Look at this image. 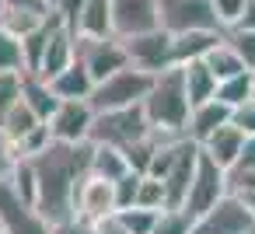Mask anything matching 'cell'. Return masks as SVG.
Listing matches in <instances>:
<instances>
[{
    "instance_id": "cell-25",
    "label": "cell",
    "mask_w": 255,
    "mask_h": 234,
    "mask_svg": "<svg viewBox=\"0 0 255 234\" xmlns=\"http://www.w3.org/2000/svg\"><path fill=\"white\" fill-rule=\"evenodd\" d=\"M178 67H182V74H185V91H189V102H192V105L213 98L217 77H213V70H210L203 60H189V63H178Z\"/></svg>"
},
{
    "instance_id": "cell-4",
    "label": "cell",
    "mask_w": 255,
    "mask_h": 234,
    "mask_svg": "<svg viewBox=\"0 0 255 234\" xmlns=\"http://www.w3.org/2000/svg\"><path fill=\"white\" fill-rule=\"evenodd\" d=\"M150 133V119L143 112V105H129V109H109V112H95L91 122V143H112V147H129L140 136Z\"/></svg>"
},
{
    "instance_id": "cell-7",
    "label": "cell",
    "mask_w": 255,
    "mask_h": 234,
    "mask_svg": "<svg viewBox=\"0 0 255 234\" xmlns=\"http://www.w3.org/2000/svg\"><path fill=\"white\" fill-rule=\"evenodd\" d=\"M252 231H255V217L245 206V199L234 196V192H227L224 199H217L192 224V234H252Z\"/></svg>"
},
{
    "instance_id": "cell-2",
    "label": "cell",
    "mask_w": 255,
    "mask_h": 234,
    "mask_svg": "<svg viewBox=\"0 0 255 234\" xmlns=\"http://www.w3.org/2000/svg\"><path fill=\"white\" fill-rule=\"evenodd\" d=\"M143 112H147L150 126L168 129V133H185L192 102H189L185 74H182L178 63H171V67L161 70V74H154V84H150V91H147V98H143Z\"/></svg>"
},
{
    "instance_id": "cell-18",
    "label": "cell",
    "mask_w": 255,
    "mask_h": 234,
    "mask_svg": "<svg viewBox=\"0 0 255 234\" xmlns=\"http://www.w3.org/2000/svg\"><path fill=\"white\" fill-rule=\"evenodd\" d=\"M21 98L32 105V112H35L42 122H49V116H53L56 105H60V98H56V91L49 88V81H46L42 74H32V70H21Z\"/></svg>"
},
{
    "instance_id": "cell-10",
    "label": "cell",
    "mask_w": 255,
    "mask_h": 234,
    "mask_svg": "<svg viewBox=\"0 0 255 234\" xmlns=\"http://www.w3.org/2000/svg\"><path fill=\"white\" fill-rule=\"evenodd\" d=\"M91 122H95V109L88 105V98H63L56 105V112L49 116V136L63 140V143H84L91 136Z\"/></svg>"
},
{
    "instance_id": "cell-39",
    "label": "cell",
    "mask_w": 255,
    "mask_h": 234,
    "mask_svg": "<svg viewBox=\"0 0 255 234\" xmlns=\"http://www.w3.org/2000/svg\"><path fill=\"white\" fill-rule=\"evenodd\" d=\"M213 4V11H217V18H220V25H224V32L238 21V14L245 11V0H210Z\"/></svg>"
},
{
    "instance_id": "cell-33",
    "label": "cell",
    "mask_w": 255,
    "mask_h": 234,
    "mask_svg": "<svg viewBox=\"0 0 255 234\" xmlns=\"http://www.w3.org/2000/svg\"><path fill=\"white\" fill-rule=\"evenodd\" d=\"M49 140H53V136H49V126H46V122H39L28 136H21V140L11 147V157H32V154L46 150V147H49Z\"/></svg>"
},
{
    "instance_id": "cell-43",
    "label": "cell",
    "mask_w": 255,
    "mask_h": 234,
    "mask_svg": "<svg viewBox=\"0 0 255 234\" xmlns=\"http://www.w3.org/2000/svg\"><path fill=\"white\" fill-rule=\"evenodd\" d=\"M95 231H98V234H129V231H126V224L119 220V213H109V217L95 220Z\"/></svg>"
},
{
    "instance_id": "cell-44",
    "label": "cell",
    "mask_w": 255,
    "mask_h": 234,
    "mask_svg": "<svg viewBox=\"0 0 255 234\" xmlns=\"http://www.w3.org/2000/svg\"><path fill=\"white\" fill-rule=\"evenodd\" d=\"M231 168H255V133H252V136H245L241 154H238V161H234Z\"/></svg>"
},
{
    "instance_id": "cell-40",
    "label": "cell",
    "mask_w": 255,
    "mask_h": 234,
    "mask_svg": "<svg viewBox=\"0 0 255 234\" xmlns=\"http://www.w3.org/2000/svg\"><path fill=\"white\" fill-rule=\"evenodd\" d=\"M49 234H98L95 231V224L91 220H84V217H67V220H60V224H53L49 227Z\"/></svg>"
},
{
    "instance_id": "cell-16",
    "label": "cell",
    "mask_w": 255,
    "mask_h": 234,
    "mask_svg": "<svg viewBox=\"0 0 255 234\" xmlns=\"http://www.w3.org/2000/svg\"><path fill=\"white\" fill-rule=\"evenodd\" d=\"M224 122H231V105H224L220 98H206L199 105H192L189 122H185V136H192L196 143H203L213 129H220Z\"/></svg>"
},
{
    "instance_id": "cell-35",
    "label": "cell",
    "mask_w": 255,
    "mask_h": 234,
    "mask_svg": "<svg viewBox=\"0 0 255 234\" xmlns=\"http://www.w3.org/2000/svg\"><path fill=\"white\" fill-rule=\"evenodd\" d=\"M21 98V70H7L0 74V119H4V112Z\"/></svg>"
},
{
    "instance_id": "cell-49",
    "label": "cell",
    "mask_w": 255,
    "mask_h": 234,
    "mask_svg": "<svg viewBox=\"0 0 255 234\" xmlns=\"http://www.w3.org/2000/svg\"><path fill=\"white\" fill-rule=\"evenodd\" d=\"M252 234H255V231H252Z\"/></svg>"
},
{
    "instance_id": "cell-28",
    "label": "cell",
    "mask_w": 255,
    "mask_h": 234,
    "mask_svg": "<svg viewBox=\"0 0 255 234\" xmlns=\"http://www.w3.org/2000/svg\"><path fill=\"white\" fill-rule=\"evenodd\" d=\"M192 217L182 210V206H164L154 220V231L150 234H192Z\"/></svg>"
},
{
    "instance_id": "cell-26",
    "label": "cell",
    "mask_w": 255,
    "mask_h": 234,
    "mask_svg": "<svg viewBox=\"0 0 255 234\" xmlns=\"http://www.w3.org/2000/svg\"><path fill=\"white\" fill-rule=\"evenodd\" d=\"M252 95H255V70H245V74H234L227 81H217V91H213V98H220L231 109L248 102Z\"/></svg>"
},
{
    "instance_id": "cell-3",
    "label": "cell",
    "mask_w": 255,
    "mask_h": 234,
    "mask_svg": "<svg viewBox=\"0 0 255 234\" xmlns=\"http://www.w3.org/2000/svg\"><path fill=\"white\" fill-rule=\"evenodd\" d=\"M154 84V74L140 70V67H123L116 74H109L105 81H98L88 95V105L95 112H109V109H129V105H143L147 91Z\"/></svg>"
},
{
    "instance_id": "cell-8",
    "label": "cell",
    "mask_w": 255,
    "mask_h": 234,
    "mask_svg": "<svg viewBox=\"0 0 255 234\" xmlns=\"http://www.w3.org/2000/svg\"><path fill=\"white\" fill-rule=\"evenodd\" d=\"M224 196H227V171H224L213 157H206L203 147H199L196 175H192V182H189V196H185L182 210L196 220L199 213H206V210H210L217 199H224Z\"/></svg>"
},
{
    "instance_id": "cell-13",
    "label": "cell",
    "mask_w": 255,
    "mask_h": 234,
    "mask_svg": "<svg viewBox=\"0 0 255 234\" xmlns=\"http://www.w3.org/2000/svg\"><path fill=\"white\" fill-rule=\"evenodd\" d=\"M74 60H77V32H74L67 21H60V18L53 14V21H49V39H46L39 70H32V74H42V77L49 81V77H56L60 70H67Z\"/></svg>"
},
{
    "instance_id": "cell-14",
    "label": "cell",
    "mask_w": 255,
    "mask_h": 234,
    "mask_svg": "<svg viewBox=\"0 0 255 234\" xmlns=\"http://www.w3.org/2000/svg\"><path fill=\"white\" fill-rule=\"evenodd\" d=\"M116 210H119V199H116V182H109V178H102V175L88 171V175H84V182L77 185V203H74V213L95 224V220H102V217H109V213H116Z\"/></svg>"
},
{
    "instance_id": "cell-19",
    "label": "cell",
    "mask_w": 255,
    "mask_h": 234,
    "mask_svg": "<svg viewBox=\"0 0 255 234\" xmlns=\"http://www.w3.org/2000/svg\"><path fill=\"white\" fill-rule=\"evenodd\" d=\"M74 32L77 35H88V39L112 35V0H84Z\"/></svg>"
},
{
    "instance_id": "cell-41",
    "label": "cell",
    "mask_w": 255,
    "mask_h": 234,
    "mask_svg": "<svg viewBox=\"0 0 255 234\" xmlns=\"http://www.w3.org/2000/svg\"><path fill=\"white\" fill-rule=\"evenodd\" d=\"M81 7H84V0H53V14H56L60 21H67L70 28L77 25V14H81Z\"/></svg>"
},
{
    "instance_id": "cell-9",
    "label": "cell",
    "mask_w": 255,
    "mask_h": 234,
    "mask_svg": "<svg viewBox=\"0 0 255 234\" xmlns=\"http://www.w3.org/2000/svg\"><path fill=\"white\" fill-rule=\"evenodd\" d=\"M157 14H161V28L171 32V35L192 32V28L224 32V25H220L210 0H157Z\"/></svg>"
},
{
    "instance_id": "cell-11",
    "label": "cell",
    "mask_w": 255,
    "mask_h": 234,
    "mask_svg": "<svg viewBox=\"0 0 255 234\" xmlns=\"http://www.w3.org/2000/svg\"><path fill=\"white\" fill-rule=\"evenodd\" d=\"M123 42H126L129 63L147 70V74H161V70H168L175 63V56H171V32H164V28H154V32L123 39Z\"/></svg>"
},
{
    "instance_id": "cell-21",
    "label": "cell",
    "mask_w": 255,
    "mask_h": 234,
    "mask_svg": "<svg viewBox=\"0 0 255 234\" xmlns=\"http://www.w3.org/2000/svg\"><path fill=\"white\" fill-rule=\"evenodd\" d=\"M42 119L32 112V105L25 102V98H18L7 112H4V119H0V133H4V140H7V147H14L21 136H28L35 126H39Z\"/></svg>"
},
{
    "instance_id": "cell-48",
    "label": "cell",
    "mask_w": 255,
    "mask_h": 234,
    "mask_svg": "<svg viewBox=\"0 0 255 234\" xmlns=\"http://www.w3.org/2000/svg\"><path fill=\"white\" fill-rule=\"evenodd\" d=\"M0 18H4V0H0Z\"/></svg>"
},
{
    "instance_id": "cell-27",
    "label": "cell",
    "mask_w": 255,
    "mask_h": 234,
    "mask_svg": "<svg viewBox=\"0 0 255 234\" xmlns=\"http://www.w3.org/2000/svg\"><path fill=\"white\" fill-rule=\"evenodd\" d=\"M53 14H35V11H18V7H4V18H0V25H4L14 39H25L28 32L42 28Z\"/></svg>"
},
{
    "instance_id": "cell-12",
    "label": "cell",
    "mask_w": 255,
    "mask_h": 234,
    "mask_svg": "<svg viewBox=\"0 0 255 234\" xmlns=\"http://www.w3.org/2000/svg\"><path fill=\"white\" fill-rule=\"evenodd\" d=\"M161 28L157 0H112V35L133 39Z\"/></svg>"
},
{
    "instance_id": "cell-17",
    "label": "cell",
    "mask_w": 255,
    "mask_h": 234,
    "mask_svg": "<svg viewBox=\"0 0 255 234\" xmlns=\"http://www.w3.org/2000/svg\"><path fill=\"white\" fill-rule=\"evenodd\" d=\"M241 143H245V133H241L234 122H224V126H220V129H213V133H210L199 147H203V154H206V157H213V161L227 171V168L238 161Z\"/></svg>"
},
{
    "instance_id": "cell-6",
    "label": "cell",
    "mask_w": 255,
    "mask_h": 234,
    "mask_svg": "<svg viewBox=\"0 0 255 234\" xmlns=\"http://www.w3.org/2000/svg\"><path fill=\"white\" fill-rule=\"evenodd\" d=\"M77 63L91 74V81H105L109 74L129 67V53H126V42L119 35H105V39H88V35H77Z\"/></svg>"
},
{
    "instance_id": "cell-46",
    "label": "cell",
    "mask_w": 255,
    "mask_h": 234,
    "mask_svg": "<svg viewBox=\"0 0 255 234\" xmlns=\"http://www.w3.org/2000/svg\"><path fill=\"white\" fill-rule=\"evenodd\" d=\"M11 147H7V140H4V133H0V175H4L7 168H11Z\"/></svg>"
},
{
    "instance_id": "cell-22",
    "label": "cell",
    "mask_w": 255,
    "mask_h": 234,
    "mask_svg": "<svg viewBox=\"0 0 255 234\" xmlns=\"http://www.w3.org/2000/svg\"><path fill=\"white\" fill-rule=\"evenodd\" d=\"M203 63L213 70V77L217 81H227V77H234V74H245L248 67H245V60L238 56V49L227 42V35H220L213 46H210V53L203 56Z\"/></svg>"
},
{
    "instance_id": "cell-37",
    "label": "cell",
    "mask_w": 255,
    "mask_h": 234,
    "mask_svg": "<svg viewBox=\"0 0 255 234\" xmlns=\"http://www.w3.org/2000/svg\"><path fill=\"white\" fill-rule=\"evenodd\" d=\"M231 122H234L245 136H252V133H255V95H252L248 102H241V105H234V109H231Z\"/></svg>"
},
{
    "instance_id": "cell-36",
    "label": "cell",
    "mask_w": 255,
    "mask_h": 234,
    "mask_svg": "<svg viewBox=\"0 0 255 234\" xmlns=\"http://www.w3.org/2000/svg\"><path fill=\"white\" fill-rule=\"evenodd\" d=\"M140 178H143V171H126L123 178H116V199H119V210L123 206H133L136 203V189H140Z\"/></svg>"
},
{
    "instance_id": "cell-42",
    "label": "cell",
    "mask_w": 255,
    "mask_h": 234,
    "mask_svg": "<svg viewBox=\"0 0 255 234\" xmlns=\"http://www.w3.org/2000/svg\"><path fill=\"white\" fill-rule=\"evenodd\" d=\"M4 7L35 11V14H53V0H4Z\"/></svg>"
},
{
    "instance_id": "cell-31",
    "label": "cell",
    "mask_w": 255,
    "mask_h": 234,
    "mask_svg": "<svg viewBox=\"0 0 255 234\" xmlns=\"http://www.w3.org/2000/svg\"><path fill=\"white\" fill-rule=\"evenodd\" d=\"M7 70H25V56H21V39H14L0 25V74Z\"/></svg>"
},
{
    "instance_id": "cell-30",
    "label": "cell",
    "mask_w": 255,
    "mask_h": 234,
    "mask_svg": "<svg viewBox=\"0 0 255 234\" xmlns=\"http://www.w3.org/2000/svg\"><path fill=\"white\" fill-rule=\"evenodd\" d=\"M136 206H147V210H164V206H168V192H164V182H161L157 175H143V178H140Z\"/></svg>"
},
{
    "instance_id": "cell-34",
    "label": "cell",
    "mask_w": 255,
    "mask_h": 234,
    "mask_svg": "<svg viewBox=\"0 0 255 234\" xmlns=\"http://www.w3.org/2000/svg\"><path fill=\"white\" fill-rule=\"evenodd\" d=\"M224 35H227V42L238 49V56L245 60V67L255 70V28H227Z\"/></svg>"
},
{
    "instance_id": "cell-15",
    "label": "cell",
    "mask_w": 255,
    "mask_h": 234,
    "mask_svg": "<svg viewBox=\"0 0 255 234\" xmlns=\"http://www.w3.org/2000/svg\"><path fill=\"white\" fill-rule=\"evenodd\" d=\"M196 161H199V143L192 140V136H185L182 140V147H178V154H175V161H171V168L164 171V192H168V206H182L185 203V196H189V182H192V175H196Z\"/></svg>"
},
{
    "instance_id": "cell-32",
    "label": "cell",
    "mask_w": 255,
    "mask_h": 234,
    "mask_svg": "<svg viewBox=\"0 0 255 234\" xmlns=\"http://www.w3.org/2000/svg\"><path fill=\"white\" fill-rule=\"evenodd\" d=\"M53 21V18H49ZM49 21L35 32H28L21 39V56H25V70H39V60H42V49H46V39H49Z\"/></svg>"
},
{
    "instance_id": "cell-45",
    "label": "cell",
    "mask_w": 255,
    "mask_h": 234,
    "mask_svg": "<svg viewBox=\"0 0 255 234\" xmlns=\"http://www.w3.org/2000/svg\"><path fill=\"white\" fill-rule=\"evenodd\" d=\"M231 28H255V0H245V11L238 14V21Z\"/></svg>"
},
{
    "instance_id": "cell-38",
    "label": "cell",
    "mask_w": 255,
    "mask_h": 234,
    "mask_svg": "<svg viewBox=\"0 0 255 234\" xmlns=\"http://www.w3.org/2000/svg\"><path fill=\"white\" fill-rule=\"evenodd\" d=\"M248 189H255V168H227V192L241 196Z\"/></svg>"
},
{
    "instance_id": "cell-1",
    "label": "cell",
    "mask_w": 255,
    "mask_h": 234,
    "mask_svg": "<svg viewBox=\"0 0 255 234\" xmlns=\"http://www.w3.org/2000/svg\"><path fill=\"white\" fill-rule=\"evenodd\" d=\"M32 171H35V206L49 224H60L74 217L77 203V185L91 171V140L84 143H63L49 140L46 150L32 154Z\"/></svg>"
},
{
    "instance_id": "cell-24",
    "label": "cell",
    "mask_w": 255,
    "mask_h": 234,
    "mask_svg": "<svg viewBox=\"0 0 255 234\" xmlns=\"http://www.w3.org/2000/svg\"><path fill=\"white\" fill-rule=\"evenodd\" d=\"M91 171L116 182L129 171V161H126V150L123 147H112V143H91Z\"/></svg>"
},
{
    "instance_id": "cell-20",
    "label": "cell",
    "mask_w": 255,
    "mask_h": 234,
    "mask_svg": "<svg viewBox=\"0 0 255 234\" xmlns=\"http://www.w3.org/2000/svg\"><path fill=\"white\" fill-rule=\"evenodd\" d=\"M220 35H224V32H213V28H192V32L171 35V56H175V63L203 60V56L210 53V46H213Z\"/></svg>"
},
{
    "instance_id": "cell-5",
    "label": "cell",
    "mask_w": 255,
    "mask_h": 234,
    "mask_svg": "<svg viewBox=\"0 0 255 234\" xmlns=\"http://www.w3.org/2000/svg\"><path fill=\"white\" fill-rule=\"evenodd\" d=\"M11 171V168H7ZM0 175V234H49V220L39 213L32 199L18 192L11 175Z\"/></svg>"
},
{
    "instance_id": "cell-23",
    "label": "cell",
    "mask_w": 255,
    "mask_h": 234,
    "mask_svg": "<svg viewBox=\"0 0 255 234\" xmlns=\"http://www.w3.org/2000/svg\"><path fill=\"white\" fill-rule=\"evenodd\" d=\"M49 88L56 91V98L63 102V98H88L91 95V88H95V81H91V74L74 60L67 70H60L56 77H49Z\"/></svg>"
},
{
    "instance_id": "cell-47",
    "label": "cell",
    "mask_w": 255,
    "mask_h": 234,
    "mask_svg": "<svg viewBox=\"0 0 255 234\" xmlns=\"http://www.w3.org/2000/svg\"><path fill=\"white\" fill-rule=\"evenodd\" d=\"M241 199H245V206H248V210H252V217H255V189L241 192Z\"/></svg>"
},
{
    "instance_id": "cell-29",
    "label": "cell",
    "mask_w": 255,
    "mask_h": 234,
    "mask_svg": "<svg viewBox=\"0 0 255 234\" xmlns=\"http://www.w3.org/2000/svg\"><path fill=\"white\" fill-rule=\"evenodd\" d=\"M119 213V220L126 224V231L129 234H150L154 231V220H157V213L161 210H147V206H123V210H116Z\"/></svg>"
}]
</instances>
